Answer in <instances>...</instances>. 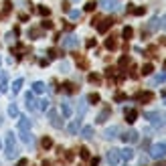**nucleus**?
<instances>
[{
    "mask_svg": "<svg viewBox=\"0 0 166 166\" xmlns=\"http://www.w3.org/2000/svg\"><path fill=\"white\" fill-rule=\"evenodd\" d=\"M8 113H10L12 117H16V115H18V109H16V105H14V103H12V105L8 107Z\"/></svg>",
    "mask_w": 166,
    "mask_h": 166,
    "instance_id": "b1692460",
    "label": "nucleus"
},
{
    "mask_svg": "<svg viewBox=\"0 0 166 166\" xmlns=\"http://www.w3.org/2000/svg\"><path fill=\"white\" fill-rule=\"evenodd\" d=\"M49 117H51V124H53V126H57V128H61V126H63V122L59 120V115H57L55 111H51V113H49Z\"/></svg>",
    "mask_w": 166,
    "mask_h": 166,
    "instance_id": "1a4fd4ad",
    "label": "nucleus"
},
{
    "mask_svg": "<svg viewBox=\"0 0 166 166\" xmlns=\"http://www.w3.org/2000/svg\"><path fill=\"white\" fill-rule=\"evenodd\" d=\"M33 91H35V93H43V91H45V83H43V81H37V83L33 85Z\"/></svg>",
    "mask_w": 166,
    "mask_h": 166,
    "instance_id": "ddd939ff",
    "label": "nucleus"
},
{
    "mask_svg": "<svg viewBox=\"0 0 166 166\" xmlns=\"http://www.w3.org/2000/svg\"><path fill=\"white\" fill-rule=\"evenodd\" d=\"M122 99H126V95H124V93H117V95H115V101H122Z\"/></svg>",
    "mask_w": 166,
    "mask_h": 166,
    "instance_id": "58836bf2",
    "label": "nucleus"
},
{
    "mask_svg": "<svg viewBox=\"0 0 166 166\" xmlns=\"http://www.w3.org/2000/svg\"><path fill=\"white\" fill-rule=\"evenodd\" d=\"M109 115V109H105V111H101L99 113V117H97V122H105V117Z\"/></svg>",
    "mask_w": 166,
    "mask_h": 166,
    "instance_id": "bb28decb",
    "label": "nucleus"
},
{
    "mask_svg": "<svg viewBox=\"0 0 166 166\" xmlns=\"http://www.w3.org/2000/svg\"><path fill=\"white\" fill-rule=\"evenodd\" d=\"M95 6H97V4L93 2V0H89V2L85 4V10H87V12H91V10H95Z\"/></svg>",
    "mask_w": 166,
    "mask_h": 166,
    "instance_id": "4be33fe9",
    "label": "nucleus"
},
{
    "mask_svg": "<svg viewBox=\"0 0 166 166\" xmlns=\"http://www.w3.org/2000/svg\"><path fill=\"white\" fill-rule=\"evenodd\" d=\"M87 101H91V103H97V101H99V95H97V93H89Z\"/></svg>",
    "mask_w": 166,
    "mask_h": 166,
    "instance_id": "aec40b11",
    "label": "nucleus"
},
{
    "mask_svg": "<svg viewBox=\"0 0 166 166\" xmlns=\"http://www.w3.org/2000/svg\"><path fill=\"white\" fill-rule=\"evenodd\" d=\"M115 134H117V128H107L105 130V138H115Z\"/></svg>",
    "mask_w": 166,
    "mask_h": 166,
    "instance_id": "a211bd4d",
    "label": "nucleus"
},
{
    "mask_svg": "<svg viewBox=\"0 0 166 166\" xmlns=\"http://www.w3.org/2000/svg\"><path fill=\"white\" fill-rule=\"evenodd\" d=\"M41 35H43L41 29H31V31H29V37H31V39H39Z\"/></svg>",
    "mask_w": 166,
    "mask_h": 166,
    "instance_id": "dca6fc26",
    "label": "nucleus"
},
{
    "mask_svg": "<svg viewBox=\"0 0 166 166\" xmlns=\"http://www.w3.org/2000/svg\"><path fill=\"white\" fill-rule=\"evenodd\" d=\"M89 81H91V83H99L101 79H99V75H95V73H91V75H89Z\"/></svg>",
    "mask_w": 166,
    "mask_h": 166,
    "instance_id": "cd10ccee",
    "label": "nucleus"
},
{
    "mask_svg": "<svg viewBox=\"0 0 166 166\" xmlns=\"http://www.w3.org/2000/svg\"><path fill=\"white\" fill-rule=\"evenodd\" d=\"M138 99H140L142 103H148V101L154 99V93H152V91H144V93H140V95H138Z\"/></svg>",
    "mask_w": 166,
    "mask_h": 166,
    "instance_id": "423d86ee",
    "label": "nucleus"
},
{
    "mask_svg": "<svg viewBox=\"0 0 166 166\" xmlns=\"http://www.w3.org/2000/svg\"><path fill=\"white\" fill-rule=\"evenodd\" d=\"M39 12H41L43 16H49V14H51V10L47 8V6H41V8H39Z\"/></svg>",
    "mask_w": 166,
    "mask_h": 166,
    "instance_id": "c85d7f7f",
    "label": "nucleus"
},
{
    "mask_svg": "<svg viewBox=\"0 0 166 166\" xmlns=\"http://www.w3.org/2000/svg\"><path fill=\"white\" fill-rule=\"evenodd\" d=\"M43 29H53V22L51 20H45L43 22Z\"/></svg>",
    "mask_w": 166,
    "mask_h": 166,
    "instance_id": "72a5a7b5",
    "label": "nucleus"
},
{
    "mask_svg": "<svg viewBox=\"0 0 166 166\" xmlns=\"http://www.w3.org/2000/svg\"><path fill=\"white\" fill-rule=\"evenodd\" d=\"M57 55H59V53H57V51H55V49H51V51H49V57H51V59H55V57H57Z\"/></svg>",
    "mask_w": 166,
    "mask_h": 166,
    "instance_id": "ea45409f",
    "label": "nucleus"
},
{
    "mask_svg": "<svg viewBox=\"0 0 166 166\" xmlns=\"http://www.w3.org/2000/svg\"><path fill=\"white\" fill-rule=\"evenodd\" d=\"M81 156H83V158H89V152H87L85 148H81Z\"/></svg>",
    "mask_w": 166,
    "mask_h": 166,
    "instance_id": "a19ab883",
    "label": "nucleus"
},
{
    "mask_svg": "<svg viewBox=\"0 0 166 166\" xmlns=\"http://www.w3.org/2000/svg\"><path fill=\"white\" fill-rule=\"evenodd\" d=\"M6 150H8V152H6L8 158H14L16 152H18V150H16V144H14V136H12V134H8V148H6Z\"/></svg>",
    "mask_w": 166,
    "mask_h": 166,
    "instance_id": "7ed1b4c3",
    "label": "nucleus"
},
{
    "mask_svg": "<svg viewBox=\"0 0 166 166\" xmlns=\"http://www.w3.org/2000/svg\"><path fill=\"white\" fill-rule=\"evenodd\" d=\"M43 146H45V148H51V146H53L51 138H43Z\"/></svg>",
    "mask_w": 166,
    "mask_h": 166,
    "instance_id": "c756f323",
    "label": "nucleus"
},
{
    "mask_svg": "<svg viewBox=\"0 0 166 166\" xmlns=\"http://www.w3.org/2000/svg\"><path fill=\"white\" fill-rule=\"evenodd\" d=\"M158 83H166V73H158L152 77V85H158Z\"/></svg>",
    "mask_w": 166,
    "mask_h": 166,
    "instance_id": "6e6552de",
    "label": "nucleus"
},
{
    "mask_svg": "<svg viewBox=\"0 0 166 166\" xmlns=\"http://www.w3.org/2000/svg\"><path fill=\"white\" fill-rule=\"evenodd\" d=\"M91 134H93L91 128H85V130H83V138H91Z\"/></svg>",
    "mask_w": 166,
    "mask_h": 166,
    "instance_id": "2f4dec72",
    "label": "nucleus"
},
{
    "mask_svg": "<svg viewBox=\"0 0 166 166\" xmlns=\"http://www.w3.org/2000/svg\"><path fill=\"white\" fill-rule=\"evenodd\" d=\"M105 49H109V51H115L117 49V37H109L105 41Z\"/></svg>",
    "mask_w": 166,
    "mask_h": 166,
    "instance_id": "0eeeda50",
    "label": "nucleus"
},
{
    "mask_svg": "<svg viewBox=\"0 0 166 166\" xmlns=\"http://www.w3.org/2000/svg\"><path fill=\"white\" fill-rule=\"evenodd\" d=\"M61 109H63V113H65V115H71V105H69V103H63V105H61Z\"/></svg>",
    "mask_w": 166,
    "mask_h": 166,
    "instance_id": "5701e85b",
    "label": "nucleus"
},
{
    "mask_svg": "<svg viewBox=\"0 0 166 166\" xmlns=\"http://www.w3.org/2000/svg\"><path fill=\"white\" fill-rule=\"evenodd\" d=\"M128 63H130V61H128V57H122V59H120V67H126Z\"/></svg>",
    "mask_w": 166,
    "mask_h": 166,
    "instance_id": "c9c22d12",
    "label": "nucleus"
},
{
    "mask_svg": "<svg viewBox=\"0 0 166 166\" xmlns=\"http://www.w3.org/2000/svg\"><path fill=\"white\" fill-rule=\"evenodd\" d=\"M122 35H124V39H132V37H134V29H132V27H124Z\"/></svg>",
    "mask_w": 166,
    "mask_h": 166,
    "instance_id": "f8f14e48",
    "label": "nucleus"
},
{
    "mask_svg": "<svg viewBox=\"0 0 166 166\" xmlns=\"http://www.w3.org/2000/svg\"><path fill=\"white\" fill-rule=\"evenodd\" d=\"M77 45H79V39L75 35H69V37L63 39V47H67V49H75Z\"/></svg>",
    "mask_w": 166,
    "mask_h": 166,
    "instance_id": "f03ea898",
    "label": "nucleus"
},
{
    "mask_svg": "<svg viewBox=\"0 0 166 166\" xmlns=\"http://www.w3.org/2000/svg\"><path fill=\"white\" fill-rule=\"evenodd\" d=\"M162 27H164V29H166V16H164V18H162Z\"/></svg>",
    "mask_w": 166,
    "mask_h": 166,
    "instance_id": "37998d69",
    "label": "nucleus"
},
{
    "mask_svg": "<svg viewBox=\"0 0 166 166\" xmlns=\"http://www.w3.org/2000/svg\"><path fill=\"white\" fill-rule=\"evenodd\" d=\"M69 16H71V20H77V18L81 16V12H79V10H71V12H69Z\"/></svg>",
    "mask_w": 166,
    "mask_h": 166,
    "instance_id": "393cba45",
    "label": "nucleus"
},
{
    "mask_svg": "<svg viewBox=\"0 0 166 166\" xmlns=\"http://www.w3.org/2000/svg\"><path fill=\"white\" fill-rule=\"evenodd\" d=\"M111 25H113V20H111V18H105V20H101L99 25H97V33H101V35H103V33H105V31H107Z\"/></svg>",
    "mask_w": 166,
    "mask_h": 166,
    "instance_id": "39448f33",
    "label": "nucleus"
},
{
    "mask_svg": "<svg viewBox=\"0 0 166 166\" xmlns=\"http://www.w3.org/2000/svg\"><path fill=\"white\" fill-rule=\"evenodd\" d=\"M99 6L105 10H117L120 8V0H99Z\"/></svg>",
    "mask_w": 166,
    "mask_h": 166,
    "instance_id": "f257e3e1",
    "label": "nucleus"
},
{
    "mask_svg": "<svg viewBox=\"0 0 166 166\" xmlns=\"http://www.w3.org/2000/svg\"><path fill=\"white\" fill-rule=\"evenodd\" d=\"M136 117H138V111L136 109H126V120L128 122H136Z\"/></svg>",
    "mask_w": 166,
    "mask_h": 166,
    "instance_id": "9d476101",
    "label": "nucleus"
},
{
    "mask_svg": "<svg viewBox=\"0 0 166 166\" xmlns=\"http://www.w3.org/2000/svg\"><path fill=\"white\" fill-rule=\"evenodd\" d=\"M146 117L150 122H154V124H160V113H156V111H150V113H146Z\"/></svg>",
    "mask_w": 166,
    "mask_h": 166,
    "instance_id": "9b49d317",
    "label": "nucleus"
},
{
    "mask_svg": "<svg viewBox=\"0 0 166 166\" xmlns=\"http://www.w3.org/2000/svg\"><path fill=\"white\" fill-rule=\"evenodd\" d=\"M47 105H49V101H47V99L39 101V107H41V109H47Z\"/></svg>",
    "mask_w": 166,
    "mask_h": 166,
    "instance_id": "f704fd0d",
    "label": "nucleus"
},
{
    "mask_svg": "<svg viewBox=\"0 0 166 166\" xmlns=\"http://www.w3.org/2000/svg\"><path fill=\"white\" fill-rule=\"evenodd\" d=\"M59 69L63 71V73H67V71H69V63H65V61H63V63L59 65Z\"/></svg>",
    "mask_w": 166,
    "mask_h": 166,
    "instance_id": "7c9ffc66",
    "label": "nucleus"
},
{
    "mask_svg": "<svg viewBox=\"0 0 166 166\" xmlns=\"http://www.w3.org/2000/svg\"><path fill=\"white\" fill-rule=\"evenodd\" d=\"M122 156H124L126 160H130V158H132V150H124V154H122Z\"/></svg>",
    "mask_w": 166,
    "mask_h": 166,
    "instance_id": "e433bc0d",
    "label": "nucleus"
},
{
    "mask_svg": "<svg viewBox=\"0 0 166 166\" xmlns=\"http://www.w3.org/2000/svg\"><path fill=\"white\" fill-rule=\"evenodd\" d=\"M93 47H95V41L89 39V41H87V49H93Z\"/></svg>",
    "mask_w": 166,
    "mask_h": 166,
    "instance_id": "4c0bfd02",
    "label": "nucleus"
},
{
    "mask_svg": "<svg viewBox=\"0 0 166 166\" xmlns=\"http://www.w3.org/2000/svg\"><path fill=\"white\" fill-rule=\"evenodd\" d=\"M65 89H67L69 93H73V91H75V85H73V83H65Z\"/></svg>",
    "mask_w": 166,
    "mask_h": 166,
    "instance_id": "473e14b6",
    "label": "nucleus"
},
{
    "mask_svg": "<svg viewBox=\"0 0 166 166\" xmlns=\"http://www.w3.org/2000/svg\"><path fill=\"white\" fill-rule=\"evenodd\" d=\"M73 2H77V0H73Z\"/></svg>",
    "mask_w": 166,
    "mask_h": 166,
    "instance_id": "c03bdc74",
    "label": "nucleus"
},
{
    "mask_svg": "<svg viewBox=\"0 0 166 166\" xmlns=\"http://www.w3.org/2000/svg\"><path fill=\"white\" fill-rule=\"evenodd\" d=\"M18 166H27V160H20V162H18Z\"/></svg>",
    "mask_w": 166,
    "mask_h": 166,
    "instance_id": "79ce46f5",
    "label": "nucleus"
},
{
    "mask_svg": "<svg viewBox=\"0 0 166 166\" xmlns=\"http://www.w3.org/2000/svg\"><path fill=\"white\" fill-rule=\"evenodd\" d=\"M22 83H25L22 79H16V81L12 83V91H14V93H18V91H20V87H22Z\"/></svg>",
    "mask_w": 166,
    "mask_h": 166,
    "instance_id": "f3484780",
    "label": "nucleus"
},
{
    "mask_svg": "<svg viewBox=\"0 0 166 166\" xmlns=\"http://www.w3.org/2000/svg\"><path fill=\"white\" fill-rule=\"evenodd\" d=\"M27 107H29V109H35V101H33V95H31V93L27 95Z\"/></svg>",
    "mask_w": 166,
    "mask_h": 166,
    "instance_id": "412c9836",
    "label": "nucleus"
},
{
    "mask_svg": "<svg viewBox=\"0 0 166 166\" xmlns=\"http://www.w3.org/2000/svg\"><path fill=\"white\" fill-rule=\"evenodd\" d=\"M152 71H154V65L152 63H146L144 67H142V73H144V75H150Z\"/></svg>",
    "mask_w": 166,
    "mask_h": 166,
    "instance_id": "2eb2a0df",
    "label": "nucleus"
},
{
    "mask_svg": "<svg viewBox=\"0 0 166 166\" xmlns=\"http://www.w3.org/2000/svg\"><path fill=\"white\" fill-rule=\"evenodd\" d=\"M130 12H132V14H136V16H142V14L146 12V8H142V6H140V8H132Z\"/></svg>",
    "mask_w": 166,
    "mask_h": 166,
    "instance_id": "6ab92c4d",
    "label": "nucleus"
},
{
    "mask_svg": "<svg viewBox=\"0 0 166 166\" xmlns=\"http://www.w3.org/2000/svg\"><path fill=\"white\" fill-rule=\"evenodd\" d=\"M117 158H120L117 150H109V154H107V160H109V162H117Z\"/></svg>",
    "mask_w": 166,
    "mask_h": 166,
    "instance_id": "4468645a",
    "label": "nucleus"
},
{
    "mask_svg": "<svg viewBox=\"0 0 166 166\" xmlns=\"http://www.w3.org/2000/svg\"><path fill=\"white\" fill-rule=\"evenodd\" d=\"M164 154H166V142L156 144V146L152 148V156H154V158H160V156H164Z\"/></svg>",
    "mask_w": 166,
    "mask_h": 166,
    "instance_id": "20e7f679",
    "label": "nucleus"
},
{
    "mask_svg": "<svg viewBox=\"0 0 166 166\" xmlns=\"http://www.w3.org/2000/svg\"><path fill=\"white\" fill-rule=\"evenodd\" d=\"M158 27H160V25H158V18H152V20H150V25H148V29L152 31V29H158Z\"/></svg>",
    "mask_w": 166,
    "mask_h": 166,
    "instance_id": "a878e982",
    "label": "nucleus"
}]
</instances>
